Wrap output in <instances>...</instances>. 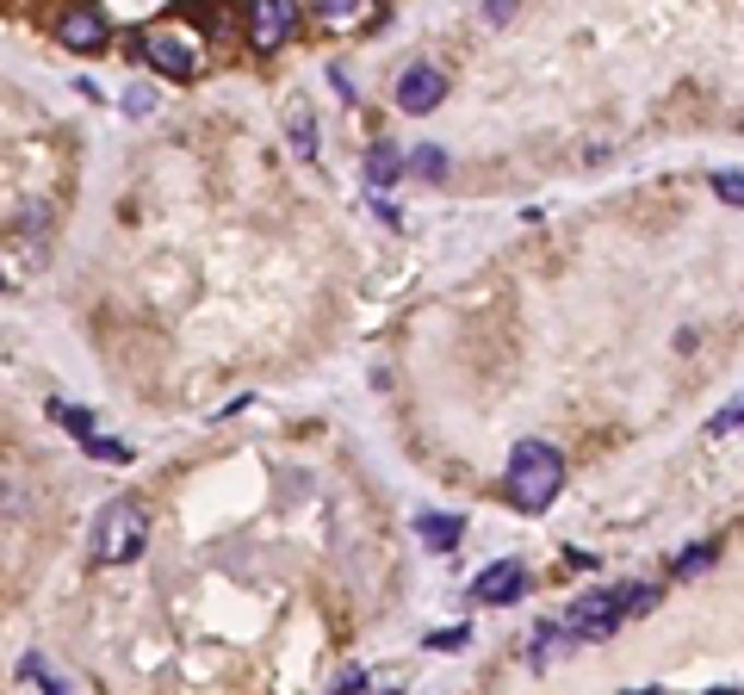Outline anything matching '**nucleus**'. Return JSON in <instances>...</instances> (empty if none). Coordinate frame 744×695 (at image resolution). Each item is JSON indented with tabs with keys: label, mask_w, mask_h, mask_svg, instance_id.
I'll return each mask as SVG.
<instances>
[{
	"label": "nucleus",
	"mask_w": 744,
	"mask_h": 695,
	"mask_svg": "<svg viewBox=\"0 0 744 695\" xmlns=\"http://www.w3.org/2000/svg\"><path fill=\"white\" fill-rule=\"evenodd\" d=\"M57 38L69 44V50H81V57H94V50L113 44V25H106V13H99L94 0H69L62 20H57Z\"/></svg>",
	"instance_id": "39448f33"
},
{
	"label": "nucleus",
	"mask_w": 744,
	"mask_h": 695,
	"mask_svg": "<svg viewBox=\"0 0 744 695\" xmlns=\"http://www.w3.org/2000/svg\"><path fill=\"white\" fill-rule=\"evenodd\" d=\"M732 428H744V391L720 410V416H713V435H732Z\"/></svg>",
	"instance_id": "6ab92c4d"
},
{
	"label": "nucleus",
	"mask_w": 744,
	"mask_h": 695,
	"mask_svg": "<svg viewBox=\"0 0 744 695\" xmlns=\"http://www.w3.org/2000/svg\"><path fill=\"white\" fill-rule=\"evenodd\" d=\"M558 491H565V453L546 441H521L509 453V503L528 509V516H540Z\"/></svg>",
	"instance_id": "f257e3e1"
},
{
	"label": "nucleus",
	"mask_w": 744,
	"mask_h": 695,
	"mask_svg": "<svg viewBox=\"0 0 744 695\" xmlns=\"http://www.w3.org/2000/svg\"><path fill=\"white\" fill-rule=\"evenodd\" d=\"M416 534L435 546V553H447V546H459L465 521H459V516H435V509H428V516H416Z\"/></svg>",
	"instance_id": "1a4fd4ad"
},
{
	"label": "nucleus",
	"mask_w": 744,
	"mask_h": 695,
	"mask_svg": "<svg viewBox=\"0 0 744 695\" xmlns=\"http://www.w3.org/2000/svg\"><path fill=\"white\" fill-rule=\"evenodd\" d=\"M720 559V541H701V546H688L683 559L670 565V578H695V572H707V565Z\"/></svg>",
	"instance_id": "f8f14e48"
},
{
	"label": "nucleus",
	"mask_w": 744,
	"mask_h": 695,
	"mask_svg": "<svg viewBox=\"0 0 744 695\" xmlns=\"http://www.w3.org/2000/svg\"><path fill=\"white\" fill-rule=\"evenodd\" d=\"M298 32V0H248V44L255 50H280Z\"/></svg>",
	"instance_id": "423d86ee"
},
{
	"label": "nucleus",
	"mask_w": 744,
	"mask_h": 695,
	"mask_svg": "<svg viewBox=\"0 0 744 695\" xmlns=\"http://www.w3.org/2000/svg\"><path fill=\"white\" fill-rule=\"evenodd\" d=\"M286 125H292V150H298V155L310 162V155H317V125H310V106H305V99H292Z\"/></svg>",
	"instance_id": "9d476101"
},
{
	"label": "nucleus",
	"mask_w": 744,
	"mask_h": 695,
	"mask_svg": "<svg viewBox=\"0 0 744 695\" xmlns=\"http://www.w3.org/2000/svg\"><path fill=\"white\" fill-rule=\"evenodd\" d=\"M20 683H44L50 695H62V690H69L62 676H50V671H44V658H25V664H20Z\"/></svg>",
	"instance_id": "dca6fc26"
},
{
	"label": "nucleus",
	"mask_w": 744,
	"mask_h": 695,
	"mask_svg": "<svg viewBox=\"0 0 744 695\" xmlns=\"http://www.w3.org/2000/svg\"><path fill=\"white\" fill-rule=\"evenodd\" d=\"M465 639H472V627H440V634H428V646H435V652H459Z\"/></svg>",
	"instance_id": "aec40b11"
},
{
	"label": "nucleus",
	"mask_w": 744,
	"mask_h": 695,
	"mask_svg": "<svg viewBox=\"0 0 744 695\" xmlns=\"http://www.w3.org/2000/svg\"><path fill=\"white\" fill-rule=\"evenodd\" d=\"M137 50H143V62L162 69L168 81H199L205 75V50H199V32H192V25L162 20V25H150V32L137 38Z\"/></svg>",
	"instance_id": "7ed1b4c3"
},
{
	"label": "nucleus",
	"mask_w": 744,
	"mask_h": 695,
	"mask_svg": "<svg viewBox=\"0 0 744 695\" xmlns=\"http://www.w3.org/2000/svg\"><path fill=\"white\" fill-rule=\"evenodd\" d=\"M143 541H150V521H143V509L137 503H106L99 509V521H94V559L99 565H125V559H137L143 553Z\"/></svg>",
	"instance_id": "20e7f679"
},
{
	"label": "nucleus",
	"mask_w": 744,
	"mask_h": 695,
	"mask_svg": "<svg viewBox=\"0 0 744 695\" xmlns=\"http://www.w3.org/2000/svg\"><path fill=\"white\" fill-rule=\"evenodd\" d=\"M651 602H658V590H646V584H633V590H590V597H577L571 609H565V634L571 639H609L627 615H646Z\"/></svg>",
	"instance_id": "f03ea898"
},
{
	"label": "nucleus",
	"mask_w": 744,
	"mask_h": 695,
	"mask_svg": "<svg viewBox=\"0 0 744 695\" xmlns=\"http://www.w3.org/2000/svg\"><path fill=\"white\" fill-rule=\"evenodd\" d=\"M50 416H57L62 428H75V435H94V416H87V410H75V404H50Z\"/></svg>",
	"instance_id": "a211bd4d"
},
{
	"label": "nucleus",
	"mask_w": 744,
	"mask_h": 695,
	"mask_svg": "<svg viewBox=\"0 0 744 695\" xmlns=\"http://www.w3.org/2000/svg\"><path fill=\"white\" fill-rule=\"evenodd\" d=\"M410 168H416L422 180H447V155H440L435 143H422V150L410 155Z\"/></svg>",
	"instance_id": "4468645a"
},
{
	"label": "nucleus",
	"mask_w": 744,
	"mask_h": 695,
	"mask_svg": "<svg viewBox=\"0 0 744 695\" xmlns=\"http://www.w3.org/2000/svg\"><path fill=\"white\" fill-rule=\"evenodd\" d=\"M472 590L484 602H516L521 590H528V572H521V559H496V565H484V572H477Z\"/></svg>",
	"instance_id": "6e6552de"
},
{
	"label": "nucleus",
	"mask_w": 744,
	"mask_h": 695,
	"mask_svg": "<svg viewBox=\"0 0 744 695\" xmlns=\"http://www.w3.org/2000/svg\"><path fill=\"white\" fill-rule=\"evenodd\" d=\"M354 7H361V0H317V13H323V20H347Z\"/></svg>",
	"instance_id": "412c9836"
},
{
	"label": "nucleus",
	"mask_w": 744,
	"mask_h": 695,
	"mask_svg": "<svg viewBox=\"0 0 744 695\" xmlns=\"http://www.w3.org/2000/svg\"><path fill=\"white\" fill-rule=\"evenodd\" d=\"M713 193H720L725 205H744V174L739 168H720V174H713Z\"/></svg>",
	"instance_id": "f3484780"
},
{
	"label": "nucleus",
	"mask_w": 744,
	"mask_h": 695,
	"mask_svg": "<svg viewBox=\"0 0 744 695\" xmlns=\"http://www.w3.org/2000/svg\"><path fill=\"white\" fill-rule=\"evenodd\" d=\"M87 453H94V460H131V441H113V435H87Z\"/></svg>",
	"instance_id": "2eb2a0df"
},
{
	"label": "nucleus",
	"mask_w": 744,
	"mask_h": 695,
	"mask_svg": "<svg viewBox=\"0 0 744 695\" xmlns=\"http://www.w3.org/2000/svg\"><path fill=\"white\" fill-rule=\"evenodd\" d=\"M440 99H447V75H440L435 62H410L398 75V106L403 113H435Z\"/></svg>",
	"instance_id": "0eeeda50"
},
{
	"label": "nucleus",
	"mask_w": 744,
	"mask_h": 695,
	"mask_svg": "<svg viewBox=\"0 0 744 695\" xmlns=\"http://www.w3.org/2000/svg\"><path fill=\"white\" fill-rule=\"evenodd\" d=\"M391 180H398V150L373 143V155H366V187H373V193H385Z\"/></svg>",
	"instance_id": "9b49d317"
},
{
	"label": "nucleus",
	"mask_w": 744,
	"mask_h": 695,
	"mask_svg": "<svg viewBox=\"0 0 744 695\" xmlns=\"http://www.w3.org/2000/svg\"><path fill=\"white\" fill-rule=\"evenodd\" d=\"M192 20H205L211 32H229L236 25V0H192Z\"/></svg>",
	"instance_id": "ddd939ff"
}]
</instances>
